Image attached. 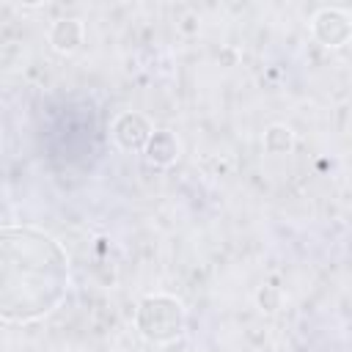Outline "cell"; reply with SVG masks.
Instances as JSON below:
<instances>
[{
  "mask_svg": "<svg viewBox=\"0 0 352 352\" xmlns=\"http://www.w3.org/2000/svg\"><path fill=\"white\" fill-rule=\"evenodd\" d=\"M314 33L319 36L322 44L338 47V44H344V41L352 36V25H349V19H346L341 11L324 8V11H319V14L314 16Z\"/></svg>",
  "mask_w": 352,
  "mask_h": 352,
  "instance_id": "cell-3",
  "label": "cell"
},
{
  "mask_svg": "<svg viewBox=\"0 0 352 352\" xmlns=\"http://www.w3.org/2000/svg\"><path fill=\"white\" fill-rule=\"evenodd\" d=\"M135 324L143 333V338H148L154 344H165V341H173L176 336H182L184 308L176 297L151 294V297L140 300L138 314H135Z\"/></svg>",
  "mask_w": 352,
  "mask_h": 352,
  "instance_id": "cell-2",
  "label": "cell"
},
{
  "mask_svg": "<svg viewBox=\"0 0 352 352\" xmlns=\"http://www.w3.org/2000/svg\"><path fill=\"white\" fill-rule=\"evenodd\" d=\"M69 289L66 250L33 226H6L0 234V314L33 322L50 314Z\"/></svg>",
  "mask_w": 352,
  "mask_h": 352,
  "instance_id": "cell-1",
  "label": "cell"
}]
</instances>
